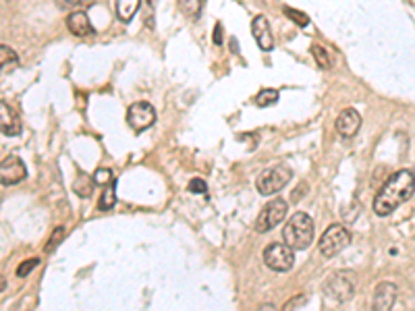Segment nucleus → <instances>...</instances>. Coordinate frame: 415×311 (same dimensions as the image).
Instances as JSON below:
<instances>
[{
    "label": "nucleus",
    "instance_id": "f257e3e1",
    "mask_svg": "<svg viewBox=\"0 0 415 311\" xmlns=\"http://www.w3.org/2000/svg\"><path fill=\"white\" fill-rule=\"evenodd\" d=\"M415 193V175L411 171H399L388 178L374 199V214L380 218L390 216L399 206L411 199Z\"/></svg>",
    "mask_w": 415,
    "mask_h": 311
},
{
    "label": "nucleus",
    "instance_id": "f03ea898",
    "mask_svg": "<svg viewBox=\"0 0 415 311\" xmlns=\"http://www.w3.org/2000/svg\"><path fill=\"white\" fill-rule=\"evenodd\" d=\"M314 230H316V226H314V220H312V216H308L305 212H297V214H293L286 224H284V228H282V239H284V243L289 245V247H293L295 251H303V249H308L310 245H312V241H314Z\"/></svg>",
    "mask_w": 415,
    "mask_h": 311
},
{
    "label": "nucleus",
    "instance_id": "7ed1b4c3",
    "mask_svg": "<svg viewBox=\"0 0 415 311\" xmlns=\"http://www.w3.org/2000/svg\"><path fill=\"white\" fill-rule=\"evenodd\" d=\"M351 243V232L343 226V224H330L324 230L322 239L318 243V249L326 260L338 256L341 251H345Z\"/></svg>",
    "mask_w": 415,
    "mask_h": 311
},
{
    "label": "nucleus",
    "instance_id": "20e7f679",
    "mask_svg": "<svg viewBox=\"0 0 415 311\" xmlns=\"http://www.w3.org/2000/svg\"><path fill=\"white\" fill-rule=\"evenodd\" d=\"M293 177L291 168L284 166V164H277V166H270L266 171H262L258 178H256V189L258 193L262 195H275L280 189H284L289 185V180Z\"/></svg>",
    "mask_w": 415,
    "mask_h": 311
},
{
    "label": "nucleus",
    "instance_id": "39448f33",
    "mask_svg": "<svg viewBox=\"0 0 415 311\" xmlns=\"http://www.w3.org/2000/svg\"><path fill=\"white\" fill-rule=\"evenodd\" d=\"M324 293L334 301V303H347L353 299L355 295V280L351 274L347 272H338V274H332L324 286Z\"/></svg>",
    "mask_w": 415,
    "mask_h": 311
},
{
    "label": "nucleus",
    "instance_id": "423d86ee",
    "mask_svg": "<svg viewBox=\"0 0 415 311\" xmlns=\"http://www.w3.org/2000/svg\"><path fill=\"white\" fill-rule=\"evenodd\" d=\"M286 212H289V204L280 197H275L270 204L264 206V210L260 212L258 220H256V230L258 232H268L272 230L275 226L282 223L286 218Z\"/></svg>",
    "mask_w": 415,
    "mask_h": 311
},
{
    "label": "nucleus",
    "instance_id": "0eeeda50",
    "mask_svg": "<svg viewBox=\"0 0 415 311\" xmlns=\"http://www.w3.org/2000/svg\"><path fill=\"white\" fill-rule=\"evenodd\" d=\"M295 249L286 243H272L264 249V264L275 272H289L295 264Z\"/></svg>",
    "mask_w": 415,
    "mask_h": 311
},
{
    "label": "nucleus",
    "instance_id": "6e6552de",
    "mask_svg": "<svg viewBox=\"0 0 415 311\" xmlns=\"http://www.w3.org/2000/svg\"><path fill=\"white\" fill-rule=\"evenodd\" d=\"M127 123L129 127L136 131V133H141L145 129H150L154 123H156V110L150 102H136L129 106L127 110Z\"/></svg>",
    "mask_w": 415,
    "mask_h": 311
},
{
    "label": "nucleus",
    "instance_id": "1a4fd4ad",
    "mask_svg": "<svg viewBox=\"0 0 415 311\" xmlns=\"http://www.w3.org/2000/svg\"><path fill=\"white\" fill-rule=\"evenodd\" d=\"M27 177V168L19 156H8L0 162V183L2 185H19Z\"/></svg>",
    "mask_w": 415,
    "mask_h": 311
},
{
    "label": "nucleus",
    "instance_id": "9d476101",
    "mask_svg": "<svg viewBox=\"0 0 415 311\" xmlns=\"http://www.w3.org/2000/svg\"><path fill=\"white\" fill-rule=\"evenodd\" d=\"M334 127H336V131H338L341 137L351 139V137H355V135L360 133V129H362V114H360L355 108H345V110L336 117Z\"/></svg>",
    "mask_w": 415,
    "mask_h": 311
},
{
    "label": "nucleus",
    "instance_id": "9b49d317",
    "mask_svg": "<svg viewBox=\"0 0 415 311\" xmlns=\"http://www.w3.org/2000/svg\"><path fill=\"white\" fill-rule=\"evenodd\" d=\"M251 34H253V40L258 42V46L264 52H270L275 48V36H272L270 23H268V19L264 15H258L251 21Z\"/></svg>",
    "mask_w": 415,
    "mask_h": 311
},
{
    "label": "nucleus",
    "instance_id": "f8f14e48",
    "mask_svg": "<svg viewBox=\"0 0 415 311\" xmlns=\"http://www.w3.org/2000/svg\"><path fill=\"white\" fill-rule=\"evenodd\" d=\"M397 284L393 282H380L374 291V310L388 311L393 310L395 301H397Z\"/></svg>",
    "mask_w": 415,
    "mask_h": 311
},
{
    "label": "nucleus",
    "instance_id": "ddd939ff",
    "mask_svg": "<svg viewBox=\"0 0 415 311\" xmlns=\"http://www.w3.org/2000/svg\"><path fill=\"white\" fill-rule=\"evenodd\" d=\"M0 133L8 135V137H17L21 133V121H19V114L6 104L0 100Z\"/></svg>",
    "mask_w": 415,
    "mask_h": 311
},
{
    "label": "nucleus",
    "instance_id": "4468645a",
    "mask_svg": "<svg viewBox=\"0 0 415 311\" xmlns=\"http://www.w3.org/2000/svg\"><path fill=\"white\" fill-rule=\"evenodd\" d=\"M67 27L73 36L77 38H86L92 34V23L88 19V15L84 11H73L69 17H67Z\"/></svg>",
    "mask_w": 415,
    "mask_h": 311
},
{
    "label": "nucleus",
    "instance_id": "2eb2a0df",
    "mask_svg": "<svg viewBox=\"0 0 415 311\" xmlns=\"http://www.w3.org/2000/svg\"><path fill=\"white\" fill-rule=\"evenodd\" d=\"M141 0H117V17L123 23H129L139 11Z\"/></svg>",
    "mask_w": 415,
    "mask_h": 311
},
{
    "label": "nucleus",
    "instance_id": "dca6fc26",
    "mask_svg": "<svg viewBox=\"0 0 415 311\" xmlns=\"http://www.w3.org/2000/svg\"><path fill=\"white\" fill-rule=\"evenodd\" d=\"M19 67V56L13 48L8 46H0V73L13 71Z\"/></svg>",
    "mask_w": 415,
    "mask_h": 311
},
{
    "label": "nucleus",
    "instance_id": "f3484780",
    "mask_svg": "<svg viewBox=\"0 0 415 311\" xmlns=\"http://www.w3.org/2000/svg\"><path fill=\"white\" fill-rule=\"evenodd\" d=\"M114 204H117V193H114V183H110V185L104 187V193H102V197L98 201V208L102 212H108V210L114 208Z\"/></svg>",
    "mask_w": 415,
    "mask_h": 311
},
{
    "label": "nucleus",
    "instance_id": "a211bd4d",
    "mask_svg": "<svg viewBox=\"0 0 415 311\" xmlns=\"http://www.w3.org/2000/svg\"><path fill=\"white\" fill-rule=\"evenodd\" d=\"M93 177H88V175H79V177L75 178V183H73V189H75V193L77 195H81V197H90L92 195V189H93Z\"/></svg>",
    "mask_w": 415,
    "mask_h": 311
},
{
    "label": "nucleus",
    "instance_id": "6ab92c4d",
    "mask_svg": "<svg viewBox=\"0 0 415 311\" xmlns=\"http://www.w3.org/2000/svg\"><path fill=\"white\" fill-rule=\"evenodd\" d=\"M179 8L187 19H197L202 13V0H177Z\"/></svg>",
    "mask_w": 415,
    "mask_h": 311
},
{
    "label": "nucleus",
    "instance_id": "aec40b11",
    "mask_svg": "<svg viewBox=\"0 0 415 311\" xmlns=\"http://www.w3.org/2000/svg\"><path fill=\"white\" fill-rule=\"evenodd\" d=\"M260 108H268V106H275L278 102V91L277 89H262L256 100H253Z\"/></svg>",
    "mask_w": 415,
    "mask_h": 311
},
{
    "label": "nucleus",
    "instance_id": "412c9836",
    "mask_svg": "<svg viewBox=\"0 0 415 311\" xmlns=\"http://www.w3.org/2000/svg\"><path fill=\"white\" fill-rule=\"evenodd\" d=\"M282 11H284V15H286L293 23H297L299 27H308V25H310V17H308L305 13H301V11H297V8H291V6H284Z\"/></svg>",
    "mask_w": 415,
    "mask_h": 311
},
{
    "label": "nucleus",
    "instance_id": "4be33fe9",
    "mask_svg": "<svg viewBox=\"0 0 415 311\" xmlns=\"http://www.w3.org/2000/svg\"><path fill=\"white\" fill-rule=\"evenodd\" d=\"M312 56L316 58L318 67H322V69H330V56H328V52L324 50L322 46H318V44L312 46Z\"/></svg>",
    "mask_w": 415,
    "mask_h": 311
},
{
    "label": "nucleus",
    "instance_id": "5701e85b",
    "mask_svg": "<svg viewBox=\"0 0 415 311\" xmlns=\"http://www.w3.org/2000/svg\"><path fill=\"white\" fill-rule=\"evenodd\" d=\"M93 183L100 185V187H106V185L114 183L112 171H108V168H98V171L93 173Z\"/></svg>",
    "mask_w": 415,
    "mask_h": 311
},
{
    "label": "nucleus",
    "instance_id": "b1692460",
    "mask_svg": "<svg viewBox=\"0 0 415 311\" xmlns=\"http://www.w3.org/2000/svg\"><path fill=\"white\" fill-rule=\"evenodd\" d=\"M62 237H65V228H62V226L54 228V232H52V237H50V241H48V245H46L48 253H52V251H54V247L62 241Z\"/></svg>",
    "mask_w": 415,
    "mask_h": 311
},
{
    "label": "nucleus",
    "instance_id": "393cba45",
    "mask_svg": "<svg viewBox=\"0 0 415 311\" xmlns=\"http://www.w3.org/2000/svg\"><path fill=\"white\" fill-rule=\"evenodd\" d=\"M38 266H40V260H38V258H32V260H27V262L19 264V267H17V276L25 278L34 267H38Z\"/></svg>",
    "mask_w": 415,
    "mask_h": 311
},
{
    "label": "nucleus",
    "instance_id": "a878e982",
    "mask_svg": "<svg viewBox=\"0 0 415 311\" xmlns=\"http://www.w3.org/2000/svg\"><path fill=\"white\" fill-rule=\"evenodd\" d=\"M189 191H191V193H197V195H204V193H208V185H206L202 178H193V180L189 183Z\"/></svg>",
    "mask_w": 415,
    "mask_h": 311
},
{
    "label": "nucleus",
    "instance_id": "bb28decb",
    "mask_svg": "<svg viewBox=\"0 0 415 311\" xmlns=\"http://www.w3.org/2000/svg\"><path fill=\"white\" fill-rule=\"evenodd\" d=\"M303 303H308V295H297L295 299H291V301L284 303V310H295V307H299Z\"/></svg>",
    "mask_w": 415,
    "mask_h": 311
},
{
    "label": "nucleus",
    "instance_id": "cd10ccee",
    "mask_svg": "<svg viewBox=\"0 0 415 311\" xmlns=\"http://www.w3.org/2000/svg\"><path fill=\"white\" fill-rule=\"evenodd\" d=\"M79 2H81V0H56L58 8H62V11H71V8H75Z\"/></svg>",
    "mask_w": 415,
    "mask_h": 311
},
{
    "label": "nucleus",
    "instance_id": "c85d7f7f",
    "mask_svg": "<svg viewBox=\"0 0 415 311\" xmlns=\"http://www.w3.org/2000/svg\"><path fill=\"white\" fill-rule=\"evenodd\" d=\"M220 32H223V25L216 23V29H214V44H223V38H220Z\"/></svg>",
    "mask_w": 415,
    "mask_h": 311
}]
</instances>
